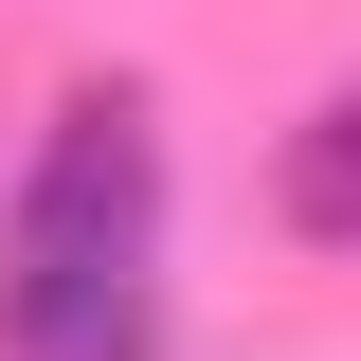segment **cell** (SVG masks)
I'll return each instance as SVG.
<instances>
[{"label": "cell", "mask_w": 361, "mask_h": 361, "mask_svg": "<svg viewBox=\"0 0 361 361\" xmlns=\"http://www.w3.org/2000/svg\"><path fill=\"white\" fill-rule=\"evenodd\" d=\"M145 217H163V127L127 90H73L18 180V253H145Z\"/></svg>", "instance_id": "6da1fadb"}, {"label": "cell", "mask_w": 361, "mask_h": 361, "mask_svg": "<svg viewBox=\"0 0 361 361\" xmlns=\"http://www.w3.org/2000/svg\"><path fill=\"white\" fill-rule=\"evenodd\" d=\"M271 217L307 235V253H361V90H325L307 127L271 145Z\"/></svg>", "instance_id": "3957f363"}, {"label": "cell", "mask_w": 361, "mask_h": 361, "mask_svg": "<svg viewBox=\"0 0 361 361\" xmlns=\"http://www.w3.org/2000/svg\"><path fill=\"white\" fill-rule=\"evenodd\" d=\"M0 361H163L145 253H18L0 271Z\"/></svg>", "instance_id": "7a4b0ae2"}]
</instances>
